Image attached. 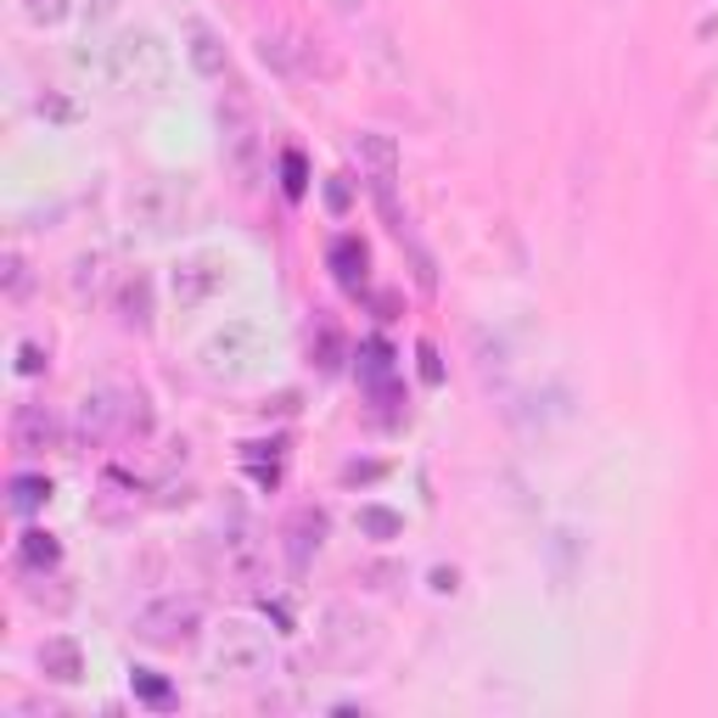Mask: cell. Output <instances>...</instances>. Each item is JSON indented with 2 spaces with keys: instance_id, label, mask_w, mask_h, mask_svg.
<instances>
[{
  "instance_id": "14",
  "label": "cell",
  "mask_w": 718,
  "mask_h": 718,
  "mask_svg": "<svg viewBox=\"0 0 718 718\" xmlns=\"http://www.w3.org/2000/svg\"><path fill=\"white\" fill-rule=\"evenodd\" d=\"M359 528H366L371 539H393L405 523H398V511H387V505H366L359 511Z\"/></svg>"
},
{
  "instance_id": "10",
  "label": "cell",
  "mask_w": 718,
  "mask_h": 718,
  "mask_svg": "<svg viewBox=\"0 0 718 718\" xmlns=\"http://www.w3.org/2000/svg\"><path fill=\"white\" fill-rule=\"evenodd\" d=\"M12 432H17V450L34 455V450H46L51 438H57V421H51L46 410H34V405H28V410H17V427H12Z\"/></svg>"
},
{
  "instance_id": "12",
  "label": "cell",
  "mask_w": 718,
  "mask_h": 718,
  "mask_svg": "<svg viewBox=\"0 0 718 718\" xmlns=\"http://www.w3.org/2000/svg\"><path fill=\"white\" fill-rule=\"evenodd\" d=\"M191 62L203 79H225V51H219V39L208 28H191Z\"/></svg>"
},
{
  "instance_id": "5",
  "label": "cell",
  "mask_w": 718,
  "mask_h": 718,
  "mask_svg": "<svg viewBox=\"0 0 718 718\" xmlns=\"http://www.w3.org/2000/svg\"><path fill=\"white\" fill-rule=\"evenodd\" d=\"M253 146H259V135H253V112L230 96V130H225V152H230V164L242 169V175H253Z\"/></svg>"
},
{
  "instance_id": "21",
  "label": "cell",
  "mask_w": 718,
  "mask_h": 718,
  "mask_svg": "<svg viewBox=\"0 0 718 718\" xmlns=\"http://www.w3.org/2000/svg\"><path fill=\"white\" fill-rule=\"evenodd\" d=\"M332 7H337V12L348 17V23H359V17H366V12H371V0H332Z\"/></svg>"
},
{
  "instance_id": "17",
  "label": "cell",
  "mask_w": 718,
  "mask_h": 718,
  "mask_svg": "<svg viewBox=\"0 0 718 718\" xmlns=\"http://www.w3.org/2000/svg\"><path fill=\"white\" fill-rule=\"evenodd\" d=\"M124 321L146 326V282H130V287H124Z\"/></svg>"
},
{
  "instance_id": "19",
  "label": "cell",
  "mask_w": 718,
  "mask_h": 718,
  "mask_svg": "<svg viewBox=\"0 0 718 718\" xmlns=\"http://www.w3.org/2000/svg\"><path fill=\"white\" fill-rule=\"evenodd\" d=\"M28 17L34 23H62L68 17V0H28Z\"/></svg>"
},
{
  "instance_id": "9",
  "label": "cell",
  "mask_w": 718,
  "mask_h": 718,
  "mask_svg": "<svg viewBox=\"0 0 718 718\" xmlns=\"http://www.w3.org/2000/svg\"><path fill=\"white\" fill-rule=\"evenodd\" d=\"M214 292H219V270L196 264V259L175 270V298H180L186 309H191V303H203V298H214Z\"/></svg>"
},
{
  "instance_id": "15",
  "label": "cell",
  "mask_w": 718,
  "mask_h": 718,
  "mask_svg": "<svg viewBox=\"0 0 718 718\" xmlns=\"http://www.w3.org/2000/svg\"><path fill=\"white\" fill-rule=\"evenodd\" d=\"M387 371H393V366H387V348L371 343V348H366V382H371L376 393H387Z\"/></svg>"
},
{
  "instance_id": "4",
  "label": "cell",
  "mask_w": 718,
  "mask_h": 718,
  "mask_svg": "<svg viewBox=\"0 0 718 718\" xmlns=\"http://www.w3.org/2000/svg\"><path fill=\"white\" fill-rule=\"evenodd\" d=\"M203 354H208V371L242 376V371H248V359L259 354V332L236 321V326H225L219 337H208V348H203Z\"/></svg>"
},
{
  "instance_id": "1",
  "label": "cell",
  "mask_w": 718,
  "mask_h": 718,
  "mask_svg": "<svg viewBox=\"0 0 718 718\" xmlns=\"http://www.w3.org/2000/svg\"><path fill=\"white\" fill-rule=\"evenodd\" d=\"M112 79L135 91H164L169 85V46H157V34H124L112 46Z\"/></svg>"
},
{
  "instance_id": "16",
  "label": "cell",
  "mask_w": 718,
  "mask_h": 718,
  "mask_svg": "<svg viewBox=\"0 0 718 718\" xmlns=\"http://www.w3.org/2000/svg\"><path fill=\"white\" fill-rule=\"evenodd\" d=\"M12 489H17V494H12V505H17V511H34L39 500H46V494H51L46 483H39V477H17V483H12Z\"/></svg>"
},
{
  "instance_id": "20",
  "label": "cell",
  "mask_w": 718,
  "mask_h": 718,
  "mask_svg": "<svg viewBox=\"0 0 718 718\" xmlns=\"http://www.w3.org/2000/svg\"><path fill=\"white\" fill-rule=\"evenodd\" d=\"M7 287H12V298H23V292H28V264H23L17 253L7 259Z\"/></svg>"
},
{
  "instance_id": "3",
  "label": "cell",
  "mask_w": 718,
  "mask_h": 718,
  "mask_svg": "<svg viewBox=\"0 0 718 718\" xmlns=\"http://www.w3.org/2000/svg\"><path fill=\"white\" fill-rule=\"evenodd\" d=\"M270 662V634L248 618H230L219 634H214V668L219 673H236V680H248Z\"/></svg>"
},
{
  "instance_id": "11",
  "label": "cell",
  "mask_w": 718,
  "mask_h": 718,
  "mask_svg": "<svg viewBox=\"0 0 718 718\" xmlns=\"http://www.w3.org/2000/svg\"><path fill=\"white\" fill-rule=\"evenodd\" d=\"M259 57H264L275 73H287V79L303 73V62H298V39H292V34H264V39H259Z\"/></svg>"
},
{
  "instance_id": "2",
  "label": "cell",
  "mask_w": 718,
  "mask_h": 718,
  "mask_svg": "<svg viewBox=\"0 0 718 718\" xmlns=\"http://www.w3.org/2000/svg\"><path fill=\"white\" fill-rule=\"evenodd\" d=\"M196 629H203V607L191 595H164V601L135 612V634L146 646H186Z\"/></svg>"
},
{
  "instance_id": "8",
  "label": "cell",
  "mask_w": 718,
  "mask_h": 718,
  "mask_svg": "<svg viewBox=\"0 0 718 718\" xmlns=\"http://www.w3.org/2000/svg\"><path fill=\"white\" fill-rule=\"evenodd\" d=\"M118 416H124V398H118L112 387L101 393H85V405H79V427H85V438H101Z\"/></svg>"
},
{
  "instance_id": "18",
  "label": "cell",
  "mask_w": 718,
  "mask_h": 718,
  "mask_svg": "<svg viewBox=\"0 0 718 718\" xmlns=\"http://www.w3.org/2000/svg\"><path fill=\"white\" fill-rule=\"evenodd\" d=\"M23 555H28V562H34V567H39V562H46V567H51V562H57V545H51V534H28V545H23Z\"/></svg>"
},
{
  "instance_id": "6",
  "label": "cell",
  "mask_w": 718,
  "mask_h": 718,
  "mask_svg": "<svg viewBox=\"0 0 718 718\" xmlns=\"http://www.w3.org/2000/svg\"><path fill=\"white\" fill-rule=\"evenodd\" d=\"M354 152L371 164V186H376V196H387V186H393V175H398V152H393V141H387V135H359Z\"/></svg>"
},
{
  "instance_id": "7",
  "label": "cell",
  "mask_w": 718,
  "mask_h": 718,
  "mask_svg": "<svg viewBox=\"0 0 718 718\" xmlns=\"http://www.w3.org/2000/svg\"><path fill=\"white\" fill-rule=\"evenodd\" d=\"M39 668H46L57 685H73L79 673H85V657H79V646L68 641V634H57V641L39 646Z\"/></svg>"
},
{
  "instance_id": "13",
  "label": "cell",
  "mask_w": 718,
  "mask_h": 718,
  "mask_svg": "<svg viewBox=\"0 0 718 718\" xmlns=\"http://www.w3.org/2000/svg\"><path fill=\"white\" fill-rule=\"evenodd\" d=\"M332 264L343 275V287H366V248H359L354 236H343V242L332 248Z\"/></svg>"
}]
</instances>
